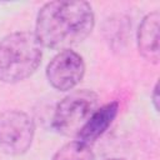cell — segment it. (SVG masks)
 Instances as JSON below:
<instances>
[{
	"label": "cell",
	"mask_w": 160,
	"mask_h": 160,
	"mask_svg": "<svg viewBox=\"0 0 160 160\" xmlns=\"http://www.w3.org/2000/svg\"><path fill=\"white\" fill-rule=\"evenodd\" d=\"M118 111H119L118 101H111L109 104L98 108L89 118V120L85 122V125L81 128V130L76 135V139L86 145L92 144L109 129V126L112 124L114 119L116 118Z\"/></svg>",
	"instance_id": "cell-7"
},
{
	"label": "cell",
	"mask_w": 160,
	"mask_h": 160,
	"mask_svg": "<svg viewBox=\"0 0 160 160\" xmlns=\"http://www.w3.org/2000/svg\"><path fill=\"white\" fill-rule=\"evenodd\" d=\"M94 25V11L88 1L58 0L40 8L34 34L41 46L62 51L85 40Z\"/></svg>",
	"instance_id": "cell-1"
},
{
	"label": "cell",
	"mask_w": 160,
	"mask_h": 160,
	"mask_svg": "<svg viewBox=\"0 0 160 160\" xmlns=\"http://www.w3.org/2000/svg\"><path fill=\"white\" fill-rule=\"evenodd\" d=\"M84 74L85 62L82 58L70 49L58 52L46 66L48 81L59 91L74 89L82 80Z\"/></svg>",
	"instance_id": "cell-5"
},
{
	"label": "cell",
	"mask_w": 160,
	"mask_h": 160,
	"mask_svg": "<svg viewBox=\"0 0 160 160\" xmlns=\"http://www.w3.org/2000/svg\"><path fill=\"white\" fill-rule=\"evenodd\" d=\"M42 50L35 34L16 31L0 41V80L6 84L20 82L39 68Z\"/></svg>",
	"instance_id": "cell-2"
},
{
	"label": "cell",
	"mask_w": 160,
	"mask_h": 160,
	"mask_svg": "<svg viewBox=\"0 0 160 160\" xmlns=\"http://www.w3.org/2000/svg\"><path fill=\"white\" fill-rule=\"evenodd\" d=\"M52 160H94V154L90 145L75 140L61 146L52 156Z\"/></svg>",
	"instance_id": "cell-8"
},
{
	"label": "cell",
	"mask_w": 160,
	"mask_h": 160,
	"mask_svg": "<svg viewBox=\"0 0 160 160\" xmlns=\"http://www.w3.org/2000/svg\"><path fill=\"white\" fill-rule=\"evenodd\" d=\"M151 100H152V105L154 109L156 111H159V84L156 82L154 89H152V94H151Z\"/></svg>",
	"instance_id": "cell-9"
},
{
	"label": "cell",
	"mask_w": 160,
	"mask_h": 160,
	"mask_svg": "<svg viewBox=\"0 0 160 160\" xmlns=\"http://www.w3.org/2000/svg\"><path fill=\"white\" fill-rule=\"evenodd\" d=\"M35 125L30 115L21 110L0 112V150L8 155L25 154L34 139Z\"/></svg>",
	"instance_id": "cell-4"
},
{
	"label": "cell",
	"mask_w": 160,
	"mask_h": 160,
	"mask_svg": "<svg viewBox=\"0 0 160 160\" xmlns=\"http://www.w3.org/2000/svg\"><path fill=\"white\" fill-rule=\"evenodd\" d=\"M108 160H124V159H119V158H111V159H108Z\"/></svg>",
	"instance_id": "cell-10"
},
{
	"label": "cell",
	"mask_w": 160,
	"mask_h": 160,
	"mask_svg": "<svg viewBox=\"0 0 160 160\" xmlns=\"http://www.w3.org/2000/svg\"><path fill=\"white\" fill-rule=\"evenodd\" d=\"M99 98L91 90H76L65 96L55 108L52 129L64 136H76L92 112L99 108Z\"/></svg>",
	"instance_id": "cell-3"
},
{
	"label": "cell",
	"mask_w": 160,
	"mask_h": 160,
	"mask_svg": "<svg viewBox=\"0 0 160 160\" xmlns=\"http://www.w3.org/2000/svg\"><path fill=\"white\" fill-rule=\"evenodd\" d=\"M159 24L160 14L159 11H152L144 16L138 29L139 52L145 60L152 64H158L160 60Z\"/></svg>",
	"instance_id": "cell-6"
}]
</instances>
